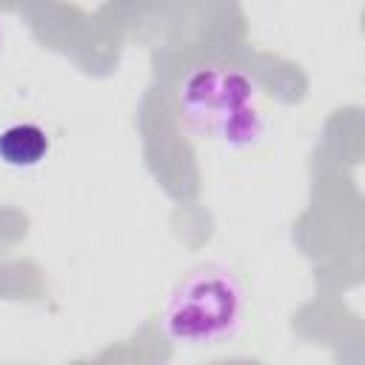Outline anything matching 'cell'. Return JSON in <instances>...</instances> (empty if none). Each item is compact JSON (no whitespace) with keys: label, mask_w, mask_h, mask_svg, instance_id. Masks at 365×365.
I'll use <instances>...</instances> for the list:
<instances>
[{"label":"cell","mask_w":365,"mask_h":365,"mask_svg":"<svg viewBox=\"0 0 365 365\" xmlns=\"http://www.w3.org/2000/svg\"><path fill=\"white\" fill-rule=\"evenodd\" d=\"M48 151V137L40 125L20 123L0 134V160L14 168H31L37 165Z\"/></svg>","instance_id":"cell-3"},{"label":"cell","mask_w":365,"mask_h":365,"mask_svg":"<svg viewBox=\"0 0 365 365\" xmlns=\"http://www.w3.org/2000/svg\"><path fill=\"white\" fill-rule=\"evenodd\" d=\"M242 317V291L231 271L200 265L188 271L171 291L165 305V331L177 342L217 345L234 336Z\"/></svg>","instance_id":"cell-1"},{"label":"cell","mask_w":365,"mask_h":365,"mask_svg":"<svg viewBox=\"0 0 365 365\" xmlns=\"http://www.w3.org/2000/svg\"><path fill=\"white\" fill-rule=\"evenodd\" d=\"M188 125L225 145H251L262 134L259 111L254 108V86L231 68L194 71L180 94Z\"/></svg>","instance_id":"cell-2"}]
</instances>
